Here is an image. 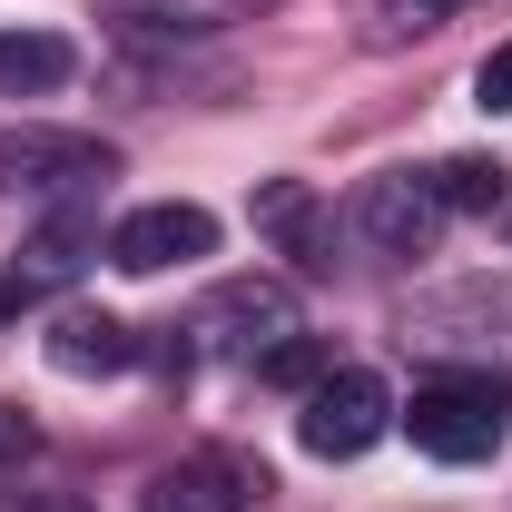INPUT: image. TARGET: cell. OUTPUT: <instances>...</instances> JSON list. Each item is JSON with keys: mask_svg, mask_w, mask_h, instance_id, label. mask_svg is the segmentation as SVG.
<instances>
[{"mask_svg": "<svg viewBox=\"0 0 512 512\" xmlns=\"http://www.w3.org/2000/svg\"><path fill=\"white\" fill-rule=\"evenodd\" d=\"M404 434H414V453H434V463H483V453H503V434H512V384L503 375H434V384H414Z\"/></svg>", "mask_w": 512, "mask_h": 512, "instance_id": "6da1fadb", "label": "cell"}, {"mask_svg": "<svg viewBox=\"0 0 512 512\" xmlns=\"http://www.w3.org/2000/svg\"><path fill=\"white\" fill-rule=\"evenodd\" d=\"M178 335H188V355H227V365L266 375V355H286L306 325H296V296H286V286L237 276V286H217V296H207V306H197Z\"/></svg>", "mask_w": 512, "mask_h": 512, "instance_id": "7a4b0ae2", "label": "cell"}, {"mask_svg": "<svg viewBox=\"0 0 512 512\" xmlns=\"http://www.w3.org/2000/svg\"><path fill=\"white\" fill-rule=\"evenodd\" d=\"M109 178H119V148H109V138H79V128H30V119L0 128V188L89 207Z\"/></svg>", "mask_w": 512, "mask_h": 512, "instance_id": "3957f363", "label": "cell"}, {"mask_svg": "<svg viewBox=\"0 0 512 512\" xmlns=\"http://www.w3.org/2000/svg\"><path fill=\"white\" fill-rule=\"evenodd\" d=\"M384 434H394V394H384L375 365H325L306 384V404H296V444L316 453V463H355Z\"/></svg>", "mask_w": 512, "mask_h": 512, "instance_id": "277c9868", "label": "cell"}, {"mask_svg": "<svg viewBox=\"0 0 512 512\" xmlns=\"http://www.w3.org/2000/svg\"><path fill=\"white\" fill-rule=\"evenodd\" d=\"M404 335L434 355H512V276H463L444 296H414Z\"/></svg>", "mask_w": 512, "mask_h": 512, "instance_id": "5b68a950", "label": "cell"}, {"mask_svg": "<svg viewBox=\"0 0 512 512\" xmlns=\"http://www.w3.org/2000/svg\"><path fill=\"white\" fill-rule=\"evenodd\" d=\"M444 188H434V168H384V178H365V197H355V237L375 256H434V237H444Z\"/></svg>", "mask_w": 512, "mask_h": 512, "instance_id": "8992f818", "label": "cell"}, {"mask_svg": "<svg viewBox=\"0 0 512 512\" xmlns=\"http://www.w3.org/2000/svg\"><path fill=\"white\" fill-rule=\"evenodd\" d=\"M217 256V217L197 197H158V207H128L109 227V266L119 276H168V266H197Z\"/></svg>", "mask_w": 512, "mask_h": 512, "instance_id": "52a82bcc", "label": "cell"}, {"mask_svg": "<svg viewBox=\"0 0 512 512\" xmlns=\"http://www.w3.org/2000/svg\"><path fill=\"white\" fill-rule=\"evenodd\" d=\"M256 493H266V473H256V463H237V453H188V463L148 473L138 512H247Z\"/></svg>", "mask_w": 512, "mask_h": 512, "instance_id": "ba28073f", "label": "cell"}, {"mask_svg": "<svg viewBox=\"0 0 512 512\" xmlns=\"http://www.w3.org/2000/svg\"><path fill=\"white\" fill-rule=\"evenodd\" d=\"M50 365H60V375H128V365H138V335H128L119 316H99V306H69L60 325H50Z\"/></svg>", "mask_w": 512, "mask_h": 512, "instance_id": "9c48e42d", "label": "cell"}, {"mask_svg": "<svg viewBox=\"0 0 512 512\" xmlns=\"http://www.w3.org/2000/svg\"><path fill=\"white\" fill-rule=\"evenodd\" d=\"M256 227L296 256V266H335V256H325L335 237H325V207H316L306 178H266V188H256Z\"/></svg>", "mask_w": 512, "mask_h": 512, "instance_id": "30bf717a", "label": "cell"}, {"mask_svg": "<svg viewBox=\"0 0 512 512\" xmlns=\"http://www.w3.org/2000/svg\"><path fill=\"white\" fill-rule=\"evenodd\" d=\"M69 69H79V50L60 30H0V99H50V89H69Z\"/></svg>", "mask_w": 512, "mask_h": 512, "instance_id": "8fae6325", "label": "cell"}, {"mask_svg": "<svg viewBox=\"0 0 512 512\" xmlns=\"http://www.w3.org/2000/svg\"><path fill=\"white\" fill-rule=\"evenodd\" d=\"M89 256H99V227H89V207H60V217H50V227L20 247V276H30V286H69Z\"/></svg>", "mask_w": 512, "mask_h": 512, "instance_id": "7c38bea8", "label": "cell"}, {"mask_svg": "<svg viewBox=\"0 0 512 512\" xmlns=\"http://www.w3.org/2000/svg\"><path fill=\"white\" fill-rule=\"evenodd\" d=\"M148 40H207V30H237V20H266L276 0H128Z\"/></svg>", "mask_w": 512, "mask_h": 512, "instance_id": "4fadbf2b", "label": "cell"}, {"mask_svg": "<svg viewBox=\"0 0 512 512\" xmlns=\"http://www.w3.org/2000/svg\"><path fill=\"white\" fill-rule=\"evenodd\" d=\"M434 188H444L453 217H503V207H512V168L463 148V158H444V168H434Z\"/></svg>", "mask_w": 512, "mask_h": 512, "instance_id": "5bb4252c", "label": "cell"}, {"mask_svg": "<svg viewBox=\"0 0 512 512\" xmlns=\"http://www.w3.org/2000/svg\"><path fill=\"white\" fill-rule=\"evenodd\" d=\"M453 20V0H365V40L375 50H404V40H434Z\"/></svg>", "mask_w": 512, "mask_h": 512, "instance_id": "9a60e30c", "label": "cell"}, {"mask_svg": "<svg viewBox=\"0 0 512 512\" xmlns=\"http://www.w3.org/2000/svg\"><path fill=\"white\" fill-rule=\"evenodd\" d=\"M473 109L512 119V40H503V50H483V69H473Z\"/></svg>", "mask_w": 512, "mask_h": 512, "instance_id": "2e32d148", "label": "cell"}, {"mask_svg": "<svg viewBox=\"0 0 512 512\" xmlns=\"http://www.w3.org/2000/svg\"><path fill=\"white\" fill-rule=\"evenodd\" d=\"M316 375H325V345H316V335H296L286 355H266V384H316Z\"/></svg>", "mask_w": 512, "mask_h": 512, "instance_id": "e0dca14e", "label": "cell"}, {"mask_svg": "<svg viewBox=\"0 0 512 512\" xmlns=\"http://www.w3.org/2000/svg\"><path fill=\"white\" fill-rule=\"evenodd\" d=\"M30 453H40V424L20 404H0V463H30Z\"/></svg>", "mask_w": 512, "mask_h": 512, "instance_id": "ac0fdd59", "label": "cell"}, {"mask_svg": "<svg viewBox=\"0 0 512 512\" xmlns=\"http://www.w3.org/2000/svg\"><path fill=\"white\" fill-rule=\"evenodd\" d=\"M30 306H40V286H30V276L10 266V276H0V325H20V316H30Z\"/></svg>", "mask_w": 512, "mask_h": 512, "instance_id": "d6986e66", "label": "cell"}, {"mask_svg": "<svg viewBox=\"0 0 512 512\" xmlns=\"http://www.w3.org/2000/svg\"><path fill=\"white\" fill-rule=\"evenodd\" d=\"M30 512H89V503H79V493H40Z\"/></svg>", "mask_w": 512, "mask_h": 512, "instance_id": "ffe728a7", "label": "cell"}]
</instances>
